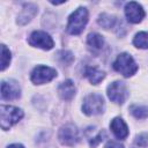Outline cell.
<instances>
[{"label":"cell","instance_id":"cell-1","mask_svg":"<svg viewBox=\"0 0 148 148\" xmlns=\"http://www.w3.org/2000/svg\"><path fill=\"white\" fill-rule=\"evenodd\" d=\"M87 22H88V10H87V8L79 7L76 10H74L69 15L66 29L71 35H79L83 31Z\"/></svg>","mask_w":148,"mask_h":148},{"label":"cell","instance_id":"cell-2","mask_svg":"<svg viewBox=\"0 0 148 148\" xmlns=\"http://www.w3.org/2000/svg\"><path fill=\"white\" fill-rule=\"evenodd\" d=\"M23 117V111L16 106L1 105L0 106V126L3 131L9 130L14 124L18 123Z\"/></svg>","mask_w":148,"mask_h":148},{"label":"cell","instance_id":"cell-3","mask_svg":"<svg viewBox=\"0 0 148 148\" xmlns=\"http://www.w3.org/2000/svg\"><path fill=\"white\" fill-rule=\"evenodd\" d=\"M113 68L126 77L134 75L138 71V65L128 53H120L113 62Z\"/></svg>","mask_w":148,"mask_h":148},{"label":"cell","instance_id":"cell-4","mask_svg":"<svg viewBox=\"0 0 148 148\" xmlns=\"http://www.w3.org/2000/svg\"><path fill=\"white\" fill-rule=\"evenodd\" d=\"M82 111L87 116H96L104 111V99L99 94H90L83 99Z\"/></svg>","mask_w":148,"mask_h":148},{"label":"cell","instance_id":"cell-5","mask_svg":"<svg viewBox=\"0 0 148 148\" xmlns=\"http://www.w3.org/2000/svg\"><path fill=\"white\" fill-rule=\"evenodd\" d=\"M57 76V71L54 68L47 67V66H37L31 72V81L35 84H43L51 80H53Z\"/></svg>","mask_w":148,"mask_h":148},{"label":"cell","instance_id":"cell-6","mask_svg":"<svg viewBox=\"0 0 148 148\" xmlns=\"http://www.w3.org/2000/svg\"><path fill=\"white\" fill-rule=\"evenodd\" d=\"M106 91H108L109 98L117 104H123L128 96L127 88L125 83L121 81H114L111 84H109Z\"/></svg>","mask_w":148,"mask_h":148},{"label":"cell","instance_id":"cell-7","mask_svg":"<svg viewBox=\"0 0 148 148\" xmlns=\"http://www.w3.org/2000/svg\"><path fill=\"white\" fill-rule=\"evenodd\" d=\"M58 138H59V141L65 146H75L80 140L79 131L76 126L72 124H67L62 126L59 131Z\"/></svg>","mask_w":148,"mask_h":148},{"label":"cell","instance_id":"cell-8","mask_svg":"<svg viewBox=\"0 0 148 148\" xmlns=\"http://www.w3.org/2000/svg\"><path fill=\"white\" fill-rule=\"evenodd\" d=\"M29 44L35 47H39L43 50H51L54 45L53 39L45 31H34L29 37Z\"/></svg>","mask_w":148,"mask_h":148},{"label":"cell","instance_id":"cell-9","mask_svg":"<svg viewBox=\"0 0 148 148\" xmlns=\"http://www.w3.org/2000/svg\"><path fill=\"white\" fill-rule=\"evenodd\" d=\"M125 15H126V18L128 20V22L139 23L145 17V10L141 5H139L138 2L131 1V2L126 3V6H125Z\"/></svg>","mask_w":148,"mask_h":148},{"label":"cell","instance_id":"cell-10","mask_svg":"<svg viewBox=\"0 0 148 148\" xmlns=\"http://www.w3.org/2000/svg\"><path fill=\"white\" fill-rule=\"evenodd\" d=\"M21 95V88L18 83L14 80L1 82V97L2 99H15L18 98Z\"/></svg>","mask_w":148,"mask_h":148},{"label":"cell","instance_id":"cell-11","mask_svg":"<svg viewBox=\"0 0 148 148\" xmlns=\"http://www.w3.org/2000/svg\"><path fill=\"white\" fill-rule=\"evenodd\" d=\"M110 128H111L112 133L116 135V138H118V139H121V140H123V139L127 138V135H128L127 125H126L125 121H124L121 118H119V117L112 119V121H111V124H110Z\"/></svg>","mask_w":148,"mask_h":148},{"label":"cell","instance_id":"cell-12","mask_svg":"<svg viewBox=\"0 0 148 148\" xmlns=\"http://www.w3.org/2000/svg\"><path fill=\"white\" fill-rule=\"evenodd\" d=\"M75 91L76 88L72 80H66L58 87V94L64 101H71L75 96Z\"/></svg>","mask_w":148,"mask_h":148},{"label":"cell","instance_id":"cell-13","mask_svg":"<svg viewBox=\"0 0 148 148\" xmlns=\"http://www.w3.org/2000/svg\"><path fill=\"white\" fill-rule=\"evenodd\" d=\"M37 13V7L32 3H27L24 5L21 14L18 15V18H17V23L18 24H25L28 23Z\"/></svg>","mask_w":148,"mask_h":148},{"label":"cell","instance_id":"cell-14","mask_svg":"<svg viewBox=\"0 0 148 148\" xmlns=\"http://www.w3.org/2000/svg\"><path fill=\"white\" fill-rule=\"evenodd\" d=\"M84 75L88 77V80L92 83V84H97L99 83L104 77H105V73L103 71H101L97 67H87L84 71Z\"/></svg>","mask_w":148,"mask_h":148},{"label":"cell","instance_id":"cell-15","mask_svg":"<svg viewBox=\"0 0 148 148\" xmlns=\"http://www.w3.org/2000/svg\"><path fill=\"white\" fill-rule=\"evenodd\" d=\"M87 43L90 47L95 49V50H101L104 45V39L103 37L97 34V32H92V34H89L88 35V38H87Z\"/></svg>","mask_w":148,"mask_h":148},{"label":"cell","instance_id":"cell-16","mask_svg":"<svg viewBox=\"0 0 148 148\" xmlns=\"http://www.w3.org/2000/svg\"><path fill=\"white\" fill-rule=\"evenodd\" d=\"M116 21H117V18L114 16L109 15V14H105V13H103V14H101L98 16V24L102 25L105 29L113 28L114 24H116Z\"/></svg>","mask_w":148,"mask_h":148},{"label":"cell","instance_id":"cell-17","mask_svg":"<svg viewBox=\"0 0 148 148\" xmlns=\"http://www.w3.org/2000/svg\"><path fill=\"white\" fill-rule=\"evenodd\" d=\"M133 44L139 49H148V32H138L133 39Z\"/></svg>","mask_w":148,"mask_h":148},{"label":"cell","instance_id":"cell-18","mask_svg":"<svg viewBox=\"0 0 148 148\" xmlns=\"http://www.w3.org/2000/svg\"><path fill=\"white\" fill-rule=\"evenodd\" d=\"M130 111L136 119H145L148 117V106L146 105H132Z\"/></svg>","mask_w":148,"mask_h":148},{"label":"cell","instance_id":"cell-19","mask_svg":"<svg viewBox=\"0 0 148 148\" xmlns=\"http://www.w3.org/2000/svg\"><path fill=\"white\" fill-rule=\"evenodd\" d=\"M10 62V51L6 47V45H1V71L6 69V67Z\"/></svg>","mask_w":148,"mask_h":148},{"label":"cell","instance_id":"cell-20","mask_svg":"<svg viewBox=\"0 0 148 148\" xmlns=\"http://www.w3.org/2000/svg\"><path fill=\"white\" fill-rule=\"evenodd\" d=\"M105 136H106V133H105V131L102 130L101 132L97 133V135H95L94 138H90V139H89V145H90V147H96Z\"/></svg>","mask_w":148,"mask_h":148},{"label":"cell","instance_id":"cell-21","mask_svg":"<svg viewBox=\"0 0 148 148\" xmlns=\"http://www.w3.org/2000/svg\"><path fill=\"white\" fill-rule=\"evenodd\" d=\"M105 148H124V146L120 142H117V141H109L105 145Z\"/></svg>","mask_w":148,"mask_h":148},{"label":"cell","instance_id":"cell-22","mask_svg":"<svg viewBox=\"0 0 148 148\" xmlns=\"http://www.w3.org/2000/svg\"><path fill=\"white\" fill-rule=\"evenodd\" d=\"M7 148H24V147L22 145H20V143H13V145L8 146Z\"/></svg>","mask_w":148,"mask_h":148}]
</instances>
